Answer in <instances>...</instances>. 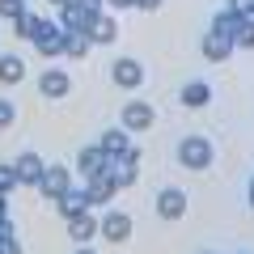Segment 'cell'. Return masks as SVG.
<instances>
[{
    "label": "cell",
    "mask_w": 254,
    "mask_h": 254,
    "mask_svg": "<svg viewBox=\"0 0 254 254\" xmlns=\"http://www.w3.org/2000/svg\"><path fill=\"white\" fill-rule=\"evenodd\" d=\"M178 161L187 165V170H208L212 165V144L203 136H187L178 144Z\"/></svg>",
    "instance_id": "3957f363"
},
{
    "label": "cell",
    "mask_w": 254,
    "mask_h": 254,
    "mask_svg": "<svg viewBox=\"0 0 254 254\" xmlns=\"http://www.w3.org/2000/svg\"><path fill=\"white\" fill-rule=\"evenodd\" d=\"M68 89H72V76L64 72V68L38 72V93H43V98H68Z\"/></svg>",
    "instance_id": "9c48e42d"
},
{
    "label": "cell",
    "mask_w": 254,
    "mask_h": 254,
    "mask_svg": "<svg viewBox=\"0 0 254 254\" xmlns=\"http://www.w3.org/2000/svg\"><path fill=\"white\" fill-rule=\"evenodd\" d=\"M64 47H68V30L60 21H43L38 34H34V51L47 55V60H55V55H64Z\"/></svg>",
    "instance_id": "7a4b0ae2"
},
{
    "label": "cell",
    "mask_w": 254,
    "mask_h": 254,
    "mask_svg": "<svg viewBox=\"0 0 254 254\" xmlns=\"http://www.w3.org/2000/svg\"><path fill=\"white\" fill-rule=\"evenodd\" d=\"M102 9H89V4H85V0H72V4H64L60 9V26L68 30V34H89V26H93V17H98Z\"/></svg>",
    "instance_id": "6da1fadb"
},
{
    "label": "cell",
    "mask_w": 254,
    "mask_h": 254,
    "mask_svg": "<svg viewBox=\"0 0 254 254\" xmlns=\"http://www.w3.org/2000/svg\"><path fill=\"white\" fill-rule=\"evenodd\" d=\"M199 254H216V250H199Z\"/></svg>",
    "instance_id": "d590c367"
},
{
    "label": "cell",
    "mask_w": 254,
    "mask_h": 254,
    "mask_svg": "<svg viewBox=\"0 0 254 254\" xmlns=\"http://www.w3.org/2000/svg\"><path fill=\"white\" fill-rule=\"evenodd\" d=\"M136 165H140V148L131 144L123 157H110L106 161V174L115 178V187H131V182H136Z\"/></svg>",
    "instance_id": "277c9868"
},
{
    "label": "cell",
    "mask_w": 254,
    "mask_h": 254,
    "mask_svg": "<svg viewBox=\"0 0 254 254\" xmlns=\"http://www.w3.org/2000/svg\"><path fill=\"white\" fill-rule=\"evenodd\" d=\"M93 233H98V220H93V208L68 220V237H72L76 246H89V242H93Z\"/></svg>",
    "instance_id": "9a60e30c"
},
{
    "label": "cell",
    "mask_w": 254,
    "mask_h": 254,
    "mask_svg": "<svg viewBox=\"0 0 254 254\" xmlns=\"http://www.w3.org/2000/svg\"><path fill=\"white\" fill-rule=\"evenodd\" d=\"M64 55H68V60H85V55H89V34H68Z\"/></svg>",
    "instance_id": "603a6c76"
},
{
    "label": "cell",
    "mask_w": 254,
    "mask_h": 254,
    "mask_svg": "<svg viewBox=\"0 0 254 254\" xmlns=\"http://www.w3.org/2000/svg\"><path fill=\"white\" fill-rule=\"evenodd\" d=\"M85 4H89V9H102V4H106V0H85Z\"/></svg>",
    "instance_id": "836d02e7"
},
{
    "label": "cell",
    "mask_w": 254,
    "mask_h": 254,
    "mask_svg": "<svg viewBox=\"0 0 254 254\" xmlns=\"http://www.w3.org/2000/svg\"><path fill=\"white\" fill-rule=\"evenodd\" d=\"M68 187H72V174H68V165H47L43 178H38V190H43L47 199H60Z\"/></svg>",
    "instance_id": "52a82bcc"
},
{
    "label": "cell",
    "mask_w": 254,
    "mask_h": 254,
    "mask_svg": "<svg viewBox=\"0 0 254 254\" xmlns=\"http://www.w3.org/2000/svg\"><path fill=\"white\" fill-rule=\"evenodd\" d=\"M237 254H250V250H237Z\"/></svg>",
    "instance_id": "8d00e7d4"
},
{
    "label": "cell",
    "mask_w": 254,
    "mask_h": 254,
    "mask_svg": "<svg viewBox=\"0 0 254 254\" xmlns=\"http://www.w3.org/2000/svg\"><path fill=\"white\" fill-rule=\"evenodd\" d=\"M55 208H60V216L64 220H72V216H81V212H89V199H85V190H64L60 199H55Z\"/></svg>",
    "instance_id": "ac0fdd59"
},
{
    "label": "cell",
    "mask_w": 254,
    "mask_h": 254,
    "mask_svg": "<svg viewBox=\"0 0 254 254\" xmlns=\"http://www.w3.org/2000/svg\"><path fill=\"white\" fill-rule=\"evenodd\" d=\"M98 144L106 148V157H123L127 148H131V131H127V127H110V131L98 136Z\"/></svg>",
    "instance_id": "2e32d148"
},
{
    "label": "cell",
    "mask_w": 254,
    "mask_h": 254,
    "mask_svg": "<svg viewBox=\"0 0 254 254\" xmlns=\"http://www.w3.org/2000/svg\"><path fill=\"white\" fill-rule=\"evenodd\" d=\"M115 38H119V21L102 9L98 17H93V26H89V43L93 47H106V43H115Z\"/></svg>",
    "instance_id": "5bb4252c"
},
{
    "label": "cell",
    "mask_w": 254,
    "mask_h": 254,
    "mask_svg": "<svg viewBox=\"0 0 254 254\" xmlns=\"http://www.w3.org/2000/svg\"><path fill=\"white\" fill-rule=\"evenodd\" d=\"M13 187H21V182H17V170H13V165H4V161H0V190L9 195Z\"/></svg>",
    "instance_id": "d4e9b609"
},
{
    "label": "cell",
    "mask_w": 254,
    "mask_h": 254,
    "mask_svg": "<svg viewBox=\"0 0 254 254\" xmlns=\"http://www.w3.org/2000/svg\"><path fill=\"white\" fill-rule=\"evenodd\" d=\"M225 9H233L237 17H254V0H229Z\"/></svg>",
    "instance_id": "4316f807"
},
{
    "label": "cell",
    "mask_w": 254,
    "mask_h": 254,
    "mask_svg": "<svg viewBox=\"0 0 254 254\" xmlns=\"http://www.w3.org/2000/svg\"><path fill=\"white\" fill-rule=\"evenodd\" d=\"M199 51H203V60H212V64H225L229 55H233V43L208 30V34H203V43H199Z\"/></svg>",
    "instance_id": "e0dca14e"
},
{
    "label": "cell",
    "mask_w": 254,
    "mask_h": 254,
    "mask_svg": "<svg viewBox=\"0 0 254 254\" xmlns=\"http://www.w3.org/2000/svg\"><path fill=\"white\" fill-rule=\"evenodd\" d=\"M161 4H165V0H136V9H144V13H157Z\"/></svg>",
    "instance_id": "f1b7e54d"
},
{
    "label": "cell",
    "mask_w": 254,
    "mask_h": 254,
    "mask_svg": "<svg viewBox=\"0 0 254 254\" xmlns=\"http://www.w3.org/2000/svg\"><path fill=\"white\" fill-rule=\"evenodd\" d=\"M13 170H17V182H21V187H38V178H43L47 165H43V157H38L34 148H26V153L13 161Z\"/></svg>",
    "instance_id": "30bf717a"
},
{
    "label": "cell",
    "mask_w": 254,
    "mask_h": 254,
    "mask_svg": "<svg viewBox=\"0 0 254 254\" xmlns=\"http://www.w3.org/2000/svg\"><path fill=\"white\" fill-rule=\"evenodd\" d=\"M0 220H9V199H4V190H0Z\"/></svg>",
    "instance_id": "4dcf8cb0"
},
{
    "label": "cell",
    "mask_w": 254,
    "mask_h": 254,
    "mask_svg": "<svg viewBox=\"0 0 254 254\" xmlns=\"http://www.w3.org/2000/svg\"><path fill=\"white\" fill-rule=\"evenodd\" d=\"M233 47H254V17H242V26L233 34Z\"/></svg>",
    "instance_id": "cb8c5ba5"
},
{
    "label": "cell",
    "mask_w": 254,
    "mask_h": 254,
    "mask_svg": "<svg viewBox=\"0 0 254 254\" xmlns=\"http://www.w3.org/2000/svg\"><path fill=\"white\" fill-rule=\"evenodd\" d=\"M178 98H182V106H187V110H199V106H208L212 89H208L203 81H187V85H182V93H178Z\"/></svg>",
    "instance_id": "d6986e66"
},
{
    "label": "cell",
    "mask_w": 254,
    "mask_h": 254,
    "mask_svg": "<svg viewBox=\"0 0 254 254\" xmlns=\"http://www.w3.org/2000/svg\"><path fill=\"white\" fill-rule=\"evenodd\" d=\"M26 9V0H0V17H17Z\"/></svg>",
    "instance_id": "83f0119b"
},
{
    "label": "cell",
    "mask_w": 254,
    "mask_h": 254,
    "mask_svg": "<svg viewBox=\"0 0 254 254\" xmlns=\"http://www.w3.org/2000/svg\"><path fill=\"white\" fill-rule=\"evenodd\" d=\"M106 161H110V157H106V148H102V144H85L81 153H76V170H81L85 178L106 174Z\"/></svg>",
    "instance_id": "4fadbf2b"
},
{
    "label": "cell",
    "mask_w": 254,
    "mask_h": 254,
    "mask_svg": "<svg viewBox=\"0 0 254 254\" xmlns=\"http://www.w3.org/2000/svg\"><path fill=\"white\" fill-rule=\"evenodd\" d=\"M115 178L110 174H93L89 182H85V199H89V208H102V203H110L115 199Z\"/></svg>",
    "instance_id": "8fae6325"
},
{
    "label": "cell",
    "mask_w": 254,
    "mask_h": 254,
    "mask_svg": "<svg viewBox=\"0 0 254 254\" xmlns=\"http://www.w3.org/2000/svg\"><path fill=\"white\" fill-rule=\"evenodd\" d=\"M131 216H127V212H106V216L98 220V233L106 237V242H115V246H123L127 237H131Z\"/></svg>",
    "instance_id": "5b68a950"
},
{
    "label": "cell",
    "mask_w": 254,
    "mask_h": 254,
    "mask_svg": "<svg viewBox=\"0 0 254 254\" xmlns=\"http://www.w3.org/2000/svg\"><path fill=\"white\" fill-rule=\"evenodd\" d=\"M237 26H242V17H237L233 9H220L216 17H212V34H220V38H229V43H233V34H237Z\"/></svg>",
    "instance_id": "ffe728a7"
},
{
    "label": "cell",
    "mask_w": 254,
    "mask_h": 254,
    "mask_svg": "<svg viewBox=\"0 0 254 254\" xmlns=\"http://www.w3.org/2000/svg\"><path fill=\"white\" fill-rule=\"evenodd\" d=\"M246 199H250V208H254V178H250V187H246Z\"/></svg>",
    "instance_id": "1f68e13d"
},
{
    "label": "cell",
    "mask_w": 254,
    "mask_h": 254,
    "mask_svg": "<svg viewBox=\"0 0 254 254\" xmlns=\"http://www.w3.org/2000/svg\"><path fill=\"white\" fill-rule=\"evenodd\" d=\"M110 81L123 85V89H140L144 85V64L140 60H115L110 64Z\"/></svg>",
    "instance_id": "8992f818"
},
{
    "label": "cell",
    "mask_w": 254,
    "mask_h": 254,
    "mask_svg": "<svg viewBox=\"0 0 254 254\" xmlns=\"http://www.w3.org/2000/svg\"><path fill=\"white\" fill-rule=\"evenodd\" d=\"M26 4H30V0H26Z\"/></svg>",
    "instance_id": "74e56055"
},
{
    "label": "cell",
    "mask_w": 254,
    "mask_h": 254,
    "mask_svg": "<svg viewBox=\"0 0 254 254\" xmlns=\"http://www.w3.org/2000/svg\"><path fill=\"white\" fill-rule=\"evenodd\" d=\"M106 9H136V0H106Z\"/></svg>",
    "instance_id": "f546056e"
},
{
    "label": "cell",
    "mask_w": 254,
    "mask_h": 254,
    "mask_svg": "<svg viewBox=\"0 0 254 254\" xmlns=\"http://www.w3.org/2000/svg\"><path fill=\"white\" fill-rule=\"evenodd\" d=\"M38 26H43V17H38V13H30V9H21L17 17H13V30H17V38H26V43H34Z\"/></svg>",
    "instance_id": "7402d4cb"
},
{
    "label": "cell",
    "mask_w": 254,
    "mask_h": 254,
    "mask_svg": "<svg viewBox=\"0 0 254 254\" xmlns=\"http://www.w3.org/2000/svg\"><path fill=\"white\" fill-rule=\"evenodd\" d=\"M51 4H55V9H64V4H72V0H51Z\"/></svg>",
    "instance_id": "e575fe53"
},
{
    "label": "cell",
    "mask_w": 254,
    "mask_h": 254,
    "mask_svg": "<svg viewBox=\"0 0 254 254\" xmlns=\"http://www.w3.org/2000/svg\"><path fill=\"white\" fill-rule=\"evenodd\" d=\"M153 119H157V110L148 106V102H127L123 106V127L127 131H148Z\"/></svg>",
    "instance_id": "7c38bea8"
},
{
    "label": "cell",
    "mask_w": 254,
    "mask_h": 254,
    "mask_svg": "<svg viewBox=\"0 0 254 254\" xmlns=\"http://www.w3.org/2000/svg\"><path fill=\"white\" fill-rule=\"evenodd\" d=\"M182 212H187V195H182L178 187H161L157 190V216L161 220H182Z\"/></svg>",
    "instance_id": "ba28073f"
},
{
    "label": "cell",
    "mask_w": 254,
    "mask_h": 254,
    "mask_svg": "<svg viewBox=\"0 0 254 254\" xmlns=\"http://www.w3.org/2000/svg\"><path fill=\"white\" fill-rule=\"evenodd\" d=\"M13 119H17V106H13L9 98H0V131H4V127H13Z\"/></svg>",
    "instance_id": "484cf974"
},
{
    "label": "cell",
    "mask_w": 254,
    "mask_h": 254,
    "mask_svg": "<svg viewBox=\"0 0 254 254\" xmlns=\"http://www.w3.org/2000/svg\"><path fill=\"white\" fill-rule=\"evenodd\" d=\"M26 81V64L17 55H0V85H17Z\"/></svg>",
    "instance_id": "44dd1931"
},
{
    "label": "cell",
    "mask_w": 254,
    "mask_h": 254,
    "mask_svg": "<svg viewBox=\"0 0 254 254\" xmlns=\"http://www.w3.org/2000/svg\"><path fill=\"white\" fill-rule=\"evenodd\" d=\"M72 254H98V250H93V246H81V250H72Z\"/></svg>",
    "instance_id": "d6a6232c"
}]
</instances>
